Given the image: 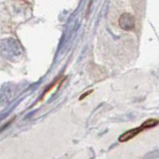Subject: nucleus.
Returning <instances> with one entry per match:
<instances>
[{
  "label": "nucleus",
  "mask_w": 159,
  "mask_h": 159,
  "mask_svg": "<svg viewBox=\"0 0 159 159\" xmlns=\"http://www.w3.org/2000/svg\"><path fill=\"white\" fill-rule=\"evenodd\" d=\"M143 131V129L142 127H138V128H134V129H132V130H129L125 132L124 134H122L120 138H119V142L121 143H124V142H128V140H130L132 139H134V137H137L139 133H142Z\"/></svg>",
  "instance_id": "7ed1b4c3"
},
{
  "label": "nucleus",
  "mask_w": 159,
  "mask_h": 159,
  "mask_svg": "<svg viewBox=\"0 0 159 159\" xmlns=\"http://www.w3.org/2000/svg\"><path fill=\"white\" fill-rule=\"evenodd\" d=\"M158 124H159V120L151 118V119H148V120H146L145 122H143L140 127H142L143 129V131H144V130H148V129H152V128L156 127Z\"/></svg>",
  "instance_id": "20e7f679"
},
{
  "label": "nucleus",
  "mask_w": 159,
  "mask_h": 159,
  "mask_svg": "<svg viewBox=\"0 0 159 159\" xmlns=\"http://www.w3.org/2000/svg\"><path fill=\"white\" fill-rule=\"evenodd\" d=\"M23 49L19 42L13 39H8L0 42V53L5 58L14 61L22 55Z\"/></svg>",
  "instance_id": "f257e3e1"
},
{
  "label": "nucleus",
  "mask_w": 159,
  "mask_h": 159,
  "mask_svg": "<svg viewBox=\"0 0 159 159\" xmlns=\"http://www.w3.org/2000/svg\"><path fill=\"white\" fill-rule=\"evenodd\" d=\"M119 26L125 30H132L134 28V18L130 13H124L119 19Z\"/></svg>",
  "instance_id": "f03ea898"
}]
</instances>
